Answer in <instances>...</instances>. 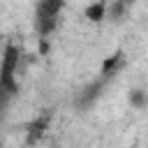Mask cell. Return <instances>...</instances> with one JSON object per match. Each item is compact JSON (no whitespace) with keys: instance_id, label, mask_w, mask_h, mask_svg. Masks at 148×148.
Wrapping results in <instances>:
<instances>
[{"instance_id":"cell-1","label":"cell","mask_w":148,"mask_h":148,"mask_svg":"<svg viewBox=\"0 0 148 148\" xmlns=\"http://www.w3.org/2000/svg\"><path fill=\"white\" fill-rule=\"evenodd\" d=\"M18 65V49L9 44L2 56V67H0V99H7L18 92V83L14 81V72Z\"/></svg>"},{"instance_id":"cell-2","label":"cell","mask_w":148,"mask_h":148,"mask_svg":"<svg viewBox=\"0 0 148 148\" xmlns=\"http://www.w3.org/2000/svg\"><path fill=\"white\" fill-rule=\"evenodd\" d=\"M46 127H49V113H46V116H39L37 120H32V123L28 125V139H25V143H28V146L37 143V141L44 136Z\"/></svg>"},{"instance_id":"cell-3","label":"cell","mask_w":148,"mask_h":148,"mask_svg":"<svg viewBox=\"0 0 148 148\" xmlns=\"http://www.w3.org/2000/svg\"><path fill=\"white\" fill-rule=\"evenodd\" d=\"M120 65H123V51H116L113 56L104 58V62H102V79L113 76V74H116V69H118Z\"/></svg>"},{"instance_id":"cell-4","label":"cell","mask_w":148,"mask_h":148,"mask_svg":"<svg viewBox=\"0 0 148 148\" xmlns=\"http://www.w3.org/2000/svg\"><path fill=\"white\" fill-rule=\"evenodd\" d=\"M86 18L88 21H92V23H99V21H104L106 18V2H92V5H88L86 7Z\"/></svg>"},{"instance_id":"cell-5","label":"cell","mask_w":148,"mask_h":148,"mask_svg":"<svg viewBox=\"0 0 148 148\" xmlns=\"http://www.w3.org/2000/svg\"><path fill=\"white\" fill-rule=\"evenodd\" d=\"M127 99H130V104H132L134 109H143V106L148 104V92L141 90V88H132L130 95H127Z\"/></svg>"},{"instance_id":"cell-6","label":"cell","mask_w":148,"mask_h":148,"mask_svg":"<svg viewBox=\"0 0 148 148\" xmlns=\"http://www.w3.org/2000/svg\"><path fill=\"white\" fill-rule=\"evenodd\" d=\"M58 25V16H46V18H37V30L42 37H46L49 32H53Z\"/></svg>"},{"instance_id":"cell-7","label":"cell","mask_w":148,"mask_h":148,"mask_svg":"<svg viewBox=\"0 0 148 148\" xmlns=\"http://www.w3.org/2000/svg\"><path fill=\"white\" fill-rule=\"evenodd\" d=\"M125 9H127V0H113V2H111V7H109L106 12H109L111 21H120V18H123V14H125Z\"/></svg>"},{"instance_id":"cell-8","label":"cell","mask_w":148,"mask_h":148,"mask_svg":"<svg viewBox=\"0 0 148 148\" xmlns=\"http://www.w3.org/2000/svg\"><path fill=\"white\" fill-rule=\"evenodd\" d=\"M104 81H106V79H99V81H95L92 86H88V88H86V95H83V99H81V104H83V106H86V104H90V102L97 97V92L102 90Z\"/></svg>"},{"instance_id":"cell-9","label":"cell","mask_w":148,"mask_h":148,"mask_svg":"<svg viewBox=\"0 0 148 148\" xmlns=\"http://www.w3.org/2000/svg\"><path fill=\"white\" fill-rule=\"evenodd\" d=\"M39 53H42V56H46V53H49V42H46V39H42V42H39Z\"/></svg>"},{"instance_id":"cell-10","label":"cell","mask_w":148,"mask_h":148,"mask_svg":"<svg viewBox=\"0 0 148 148\" xmlns=\"http://www.w3.org/2000/svg\"><path fill=\"white\" fill-rule=\"evenodd\" d=\"M0 42H2V32H0Z\"/></svg>"}]
</instances>
